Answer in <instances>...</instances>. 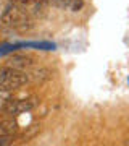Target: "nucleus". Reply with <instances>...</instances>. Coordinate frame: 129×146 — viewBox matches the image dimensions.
<instances>
[{
    "mask_svg": "<svg viewBox=\"0 0 129 146\" xmlns=\"http://www.w3.org/2000/svg\"><path fill=\"white\" fill-rule=\"evenodd\" d=\"M0 23H2V26L8 28V29H15V31H28L34 25L32 16H29L16 3H10L5 7V10L2 11V16H0Z\"/></svg>",
    "mask_w": 129,
    "mask_h": 146,
    "instance_id": "f257e3e1",
    "label": "nucleus"
},
{
    "mask_svg": "<svg viewBox=\"0 0 129 146\" xmlns=\"http://www.w3.org/2000/svg\"><path fill=\"white\" fill-rule=\"evenodd\" d=\"M28 83V75L26 72H20L11 67L0 68V89L7 91H15Z\"/></svg>",
    "mask_w": 129,
    "mask_h": 146,
    "instance_id": "f03ea898",
    "label": "nucleus"
},
{
    "mask_svg": "<svg viewBox=\"0 0 129 146\" xmlns=\"http://www.w3.org/2000/svg\"><path fill=\"white\" fill-rule=\"evenodd\" d=\"M39 104V99L36 96H31V98H26V99H11L8 104L5 106V112L10 115H20L24 114V112H29L34 107H37Z\"/></svg>",
    "mask_w": 129,
    "mask_h": 146,
    "instance_id": "7ed1b4c3",
    "label": "nucleus"
},
{
    "mask_svg": "<svg viewBox=\"0 0 129 146\" xmlns=\"http://www.w3.org/2000/svg\"><path fill=\"white\" fill-rule=\"evenodd\" d=\"M50 0H16L15 3L21 7L29 16H39L44 13Z\"/></svg>",
    "mask_w": 129,
    "mask_h": 146,
    "instance_id": "20e7f679",
    "label": "nucleus"
},
{
    "mask_svg": "<svg viewBox=\"0 0 129 146\" xmlns=\"http://www.w3.org/2000/svg\"><path fill=\"white\" fill-rule=\"evenodd\" d=\"M7 67H11L20 72H26L31 67H34V58L29 55H11L7 62Z\"/></svg>",
    "mask_w": 129,
    "mask_h": 146,
    "instance_id": "39448f33",
    "label": "nucleus"
},
{
    "mask_svg": "<svg viewBox=\"0 0 129 146\" xmlns=\"http://www.w3.org/2000/svg\"><path fill=\"white\" fill-rule=\"evenodd\" d=\"M52 3L62 10L74 11V13L84 8V0H52Z\"/></svg>",
    "mask_w": 129,
    "mask_h": 146,
    "instance_id": "423d86ee",
    "label": "nucleus"
},
{
    "mask_svg": "<svg viewBox=\"0 0 129 146\" xmlns=\"http://www.w3.org/2000/svg\"><path fill=\"white\" fill-rule=\"evenodd\" d=\"M28 75V81H44V80H48L50 78V70H47V68H39L36 72L32 73H26Z\"/></svg>",
    "mask_w": 129,
    "mask_h": 146,
    "instance_id": "0eeeda50",
    "label": "nucleus"
},
{
    "mask_svg": "<svg viewBox=\"0 0 129 146\" xmlns=\"http://www.w3.org/2000/svg\"><path fill=\"white\" fill-rule=\"evenodd\" d=\"M18 130L15 122L11 120H0V135H13Z\"/></svg>",
    "mask_w": 129,
    "mask_h": 146,
    "instance_id": "6e6552de",
    "label": "nucleus"
},
{
    "mask_svg": "<svg viewBox=\"0 0 129 146\" xmlns=\"http://www.w3.org/2000/svg\"><path fill=\"white\" fill-rule=\"evenodd\" d=\"M13 99L11 98V91H7V89H0V109H5V106Z\"/></svg>",
    "mask_w": 129,
    "mask_h": 146,
    "instance_id": "1a4fd4ad",
    "label": "nucleus"
}]
</instances>
